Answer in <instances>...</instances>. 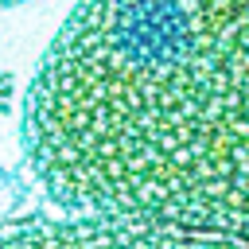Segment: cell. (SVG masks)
Returning <instances> with one entry per match:
<instances>
[{
  "label": "cell",
  "mask_w": 249,
  "mask_h": 249,
  "mask_svg": "<svg viewBox=\"0 0 249 249\" xmlns=\"http://www.w3.org/2000/svg\"><path fill=\"white\" fill-rule=\"evenodd\" d=\"M8 4H23V0H0V8H8Z\"/></svg>",
  "instance_id": "3957f363"
},
{
  "label": "cell",
  "mask_w": 249,
  "mask_h": 249,
  "mask_svg": "<svg viewBox=\"0 0 249 249\" xmlns=\"http://www.w3.org/2000/svg\"><path fill=\"white\" fill-rule=\"evenodd\" d=\"M23 144L82 222L249 249V0H78Z\"/></svg>",
  "instance_id": "6da1fadb"
},
{
  "label": "cell",
  "mask_w": 249,
  "mask_h": 249,
  "mask_svg": "<svg viewBox=\"0 0 249 249\" xmlns=\"http://www.w3.org/2000/svg\"><path fill=\"white\" fill-rule=\"evenodd\" d=\"M0 249H241V245L62 218V222H35V226L0 230Z\"/></svg>",
  "instance_id": "7a4b0ae2"
}]
</instances>
